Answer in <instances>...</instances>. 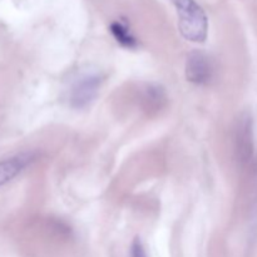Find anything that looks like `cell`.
I'll return each instance as SVG.
<instances>
[{
  "mask_svg": "<svg viewBox=\"0 0 257 257\" xmlns=\"http://www.w3.org/2000/svg\"><path fill=\"white\" fill-rule=\"evenodd\" d=\"M178 15V29L188 42L203 43L207 38L208 20L205 10L195 0H172Z\"/></svg>",
  "mask_w": 257,
  "mask_h": 257,
  "instance_id": "obj_1",
  "label": "cell"
},
{
  "mask_svg": "<svg viewBox=\"0 0 257 257\" xmlns=\"http://www.w3.org/2000/svg\"><path fill=\"white\" fill-rule=\"evenodd\" d=\"M103 78L98 73H83L75 78L69 87L68 100L75 109L88 107L97 98Z\"/></svg>",
  "mask_w": 257,
  "mask_h": 257,
  "instance_id": "obj_2",
  "label": "cell"
},
{
  "mask_svg": "<svg viewBox=\"0 0 257 257\" xmlns=\"http://www.w3.org/2000/svg\"><path fill=\"white\" fill-rule=\"evenodd\" d=\"M186 78L196 85H208L215 77V65L206 53L191 52L186 60Z\"/></svg>",
  "mask_w": 257,
  "mask_h": 257,
  "instance_id": "obj_3",
  "label": "cell"
},
{
  "mask_svg": "<svg viewBox=\"0 0 257 257\" xmlns=\"http://www.w3.org/2000/svg\"><path fill=\"white\" fill-rule=\"evenodd\" d=\"M235 151L241 165H247L253 156V120L250 113L238 117L235 127Z\"/></svg>",
  "mask_w": 257,
  "mask_h": 257,
  "instance_id": "obj_4",
  "label": "cell"
},
{
  "mask_svg": "<svg viewBox=\"0 0 257 257\" xmlns=\"http://www.w3.org/2000/svg\"><path fill=\"white\" fill-rule=\"evenodd\" d=\"M34 161L32 153H22L14 157L0 161V187L14 180Z\"/></svg>",
  "mask_w": 257,
  "mask_h": 257,
  "instance_id": "obj_5",
  "label": "cell"
},
{
  "mask_svg": "<svg viewBox=\"0 0 257 257\" xmlns=\"http://www.w3.org/2000/svg\"><path fill=\"white\" fill-rule=\"evenodd\" d=\"M166 92L161 85L150 84L146 87L145 93L142 95V102L147 110H158L165 105Z\"/></svg>",
  "mask_w": 257,
  "mask_h": 257,
  "instance_id": "obj_6",
  "label": "cell"
},
{
  "mask_svg": "<svg viewBox=\"0 0 257 257\" xmlns=\"http://www.w3.org/2000/svg\"><path fill=\"white\" fill-rule=\"evenodd\" d=\"M110 33L114 37V39L119 43L120 45L125 48H137L138 40L135 37V34L132 33L131 28L128 27V24L122 20H117V22H113L110 24Z\"/></svg>",
  "mask_w": 257,
  "mask_h": 257,
  "instance_id": "obj_7",
  "label": "cell"
},
{
  "mask_svg": "<svg viewBox=\"0 0 257 257\" xmlns=\"http://www.w3.org/2000/svg\"><path fill=\"white\" fill-rule=\"evenodd\" d=\"M131 257H148L141 238L136 237L131 245Z\"/></svg>",
  "mask_w": 257,
  "mask_h": 257,
  "instance_id": "obj_8",
  "label": "cell"
}]
</instances>
